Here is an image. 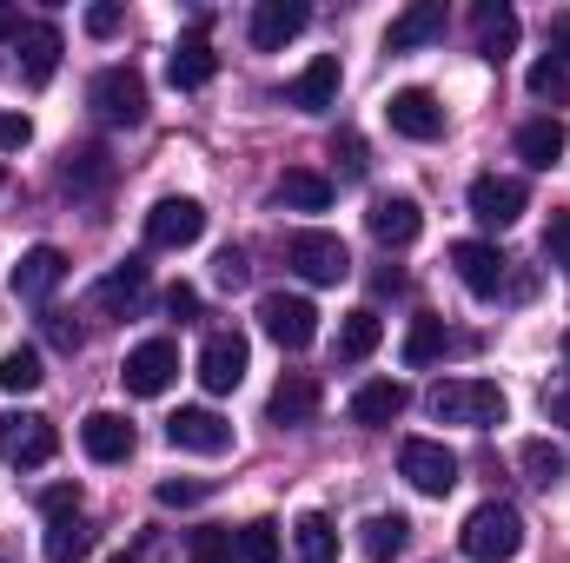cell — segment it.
<instances>
[{
    "mask_svg": "<svg viewBox=\"0 0 570 563\" xmlns=\"http://www.w3.org/2000/svg\"><path fill=\"white\" fill-rule=\"evenodd\" d=\"M431 418L438 424H471V431H491V424L511 418V398L491 385V378H444L431 392Z\"/></svg>",
    "mask_w": 570,
    "mask_h": 563,
    "instance_id": "obj_1",
    "label": "cell"
},
{
    "mask_svg": "<svg viewBox=\"0 0 570 563\" xmlns=\"http://www.w3.org/2000/svg\"><path fill=\"white\" fill-rule=\"evenodd\" d=\"M458 551L471 563H511L524 551V517L511 504H478L464 517V531H458Z\"/></svg>",
    "mask_w": 570,
    "mask_h": 563,
    "instance_id": "obj_2",
    "label": "cell"
},
{
    "mask_svg": "<svg viewBox=\"0 0 570 563\" xmlns=\"http://www.w3.org/2000/svg\"><path fill=\"white\" fill-rule=\"evenodd\" d=\"M285 266L305 285H338L352 273V253H345L338 233H318V226H312V233H292V239H285Z\"/></svg>",
    "mask_w": 570,
    "mask_h": 563,
    "instance_id": "obj_3",
    "label": "cell"
},
{
    "mask_svg": "<svg viewBox=\"0 0 570 563\" xmlns=\"http://www.w3.org/2000/svg\"><path fill=\"white\" fill-rule=\"evenodd\" d=\"M87 100H94L100 127H140L146 120V80L134 67H100L94 87H87Z\"/></svg>",
    "mask_w": 570,
    "mask_h": 563,
    "instance_id": "obj_4",
    "label": "cell"
},
{
    "mask_svg": "<svg viewBox=\"0 0 570 563\" xmlns=\"http://www.w3.org/2000/svg\"><path fill=\"white\" fill-rule=\"evenodd\" d=\"M524 206H531L524 179H511V172H484V179H471V219H478L484 233H511V226L524 219Z\"/></svg>",
    "mask_w": 570,
    "mask_h": 563,
    "instance_id": "obj_5",
    "label": "cell"
},
{
    "mask_svg": "<svg viewBox=\"0 0 570 563\" xmlns=\"http://www.w3.org/2000/svg\"><path fill=\"white\" fill-rule=\"evenodd\" d=\"M199 239H206V206H199V199L173 192V199H159V206L146 213V246L186 253V246H199Z\"/></svg>",
    "mask_w": 570,
    "mask_h": 563,
    "instance_id": "obj_6",
    "label": "cell"
},
{
    "mask_svg": "<svg viewBox=\"0 0 570 563\" xmlns=\"http://www.w3.org/2000/svg\"><path fill=\"white\" fill-rule=\"evenodd\" d=\"M53 451H60V431H53V418H40V412H7V418H0V457H7V464L40 471Z\"/></svg>",
    "mask_w": 570,
    "mask_h": 563,
    "instance_id": "obj_7",
    "label": "cell"
},
{
    "mask_svg": "<svg viewBox=\"0 0 570 563\" xmlns=\"http://www.w3.org/2000/svg\"><path fill=\"white\" fill-rule=\"evenodd\" d=\"M259 325H266V338H273L279 352H305V345L318 338V312H312V298H298V292H266V298H259Z\"/></svg>",
    "mask_w": 570,
    "mask_h": 563,
    "instance_id": "obj_8",
    "label": "cell"
},
{
    "mask_svg": "<svg viewBox=\"0 0 570 563\" xmlns=\"http://www.w3.org/2000/svg\"><path fill=\"white\" fill-rule=\"evenodd\" d=\"M166 444L186 451V457H219V451H233V424L219 412H206V405H179L166 418Z\"/></svg>",
    "mask_w": 570,
    "mask_h": 563,
    "instance_id": "obj_9",
    "label": "cell"
},
{
    "mask_svg": "<svg viewBox=\"0 0 570 563\" xmlns=\"http://www.w3.org/2000/svg\"><path fill=\"white\" fill-rule=\"evenodd\" d=\"M120 378H127L134 398H159V392H173V378H179V345H173V338H146V345H134L127 365H120Z\"/></svg>",
    "mask_w": 570,
    "mask_h": 563,
    "instance_id": "obj_10",
    "label": "cell"
},
{
    "mask_svg": "<svg viewBox=\"0 0 570 563\" xmlns=\"http://www.w3.org/2000/svg\"><path fill=\"white\" fill-rule=\"evenodd\" d=\"M246 365H253V345L239 332H206V345H199V385L206 392H239Z\"/></svg>",
    "mask_w": 570,
    "mask_h": 563,
    "instance_id": "obj_11",
    "label": "cell"
},
{
    "mask_svg": "<svg viewBox=\"0 0 570 563\" xmlns=\"http://www.w3.org/2000/svg\"><path fill=\"white\" fill-rule=\"evenodd\" d=\"M399 471H405V484H412V491H425V497H444V491L458 484V457H451L438 437H405Z\"/></svg>",
    "mask_w": 570,
    "mask_h": 563,
    "instance_id": "obj_12",
    "label": "cell"
},
{
    "mask_svg": "<svg viewBox=\"0 0 570 563\" xmlns=\"http://www.w3.org/2000/svg\"><path fill=\"white\" fill-rule=\"evenodd\" d=\"M451 266H458V279H464L471 298H498L504 279H511V259L498 246H484V239H458L451 246Z\"/></svg>",
    "mask_w": 570,
    "mask_h": 563,
    "instance_id": "obj_13",
    "label": "cell"
},
{
    "mask_svg": "<svg viewBox=\"0 0 570 563\" xmlns=\"http://www.w3.org/2000/svg\"><path fill=\"white\" fill-rule=\"evenodd\" d=\"M385 120H392L399 140H438V134H444V107H438L431 87H399V93L385 100Z\"/></svg>",
    "mask_w": 570,
    "mask_h": 563,
    "instance_id": "obj_14",
    "label": "cell"
},
{
    "mask_svg": "<svg viewBox=\"0 0 570 563\" xmlns=\"http://www.w3.org/2000/svg\"><path fill=\"white\" fill-rule=\"evenodd\" d=\"M60 279H67V253H60V246H33V253H20V266H13L7 292L27 298V305H40V298L60 292Z\"/></svg>",
    "mask_w": 570,
    "mask_h": 563,
    "instance_id": "obj_15",
    "label": "cell"
},
{
    "mask_svg": "<svg viewBox=\"0 0 570 563\" xmlns=\"http://www.w3.org/2000/svg\"><path fill=\"white\" fill-rule=\"evenodd\" d=\"M365 226H372V239H379V246H412V239L425 233V213H419V199L385 192V199H372Z\"/></svg>",
    "mask_w": 570,
    "mask_h": 563,
    "instance_id": "obj_16",
    "label": "cell"
},
{
    "mask_svg": "<svg viewBox=\"0 0 570 563\" xmlns=\"http://www.w3.org/2000/svg\"><path fill=\"white\" fill-rule=\"evenodd\" d=\"M80 444H87V457H94V464H127V457H134V444H140V431L120 418V412H94V418L80 424Z\"/></svg>",
    "mask_w": 570,
    "mask_h": 563,
    "instance_id": "obj_17",
    "label": "cell"
},
{
    "mask_svg": "<svg viewBox=\"0 0 570 563\" xmlns=\"http://www.w3.org/2000/svg\"><path fill=\"white\" fill-rule=\"evenodd\" d=\"M431 40H444V0H419L385 27V53H419Z\"/></svg>",
    "mask_w": 570,
    "mask_h": 563,
    "instance_id": "obj_18",
    "label": "cell"
},
{
    "mask_svg": "<svg viewBox=\"0 0 570 563\" xmlns=\"http://www.w3.org/2000/svg\"><path fill=\"white\" fill-rule=\"evenodd\" d=\"M338 80H345L338 53H318V60L292 80V107H298V113H332V107H338Z\"/></svg>",
    "mask_w": 570,
    "mask_h": 563,
    "instance_id": "obj_19",
    "label": "cell"
},
{
    "mask_svg": "<svg viewBox=\"0 0 570 563\" xmlns=\"http://www.w3.org/2000/svg\"><path fill=\"white\" fill-rule=\"evenodd\" d=\"M305 20H312V13H305L298 0H259V7H253V47H259V53H279L285 40L305 33Z\"/></svg>",
    "mask_w": 570,
    "mask_h": 563,
    "instance_id": "obj_20",
    "label": "cell"
},
{
    "mask_svg": "<svg viewBox=\"0 0 570 563\" xmlns=\"http://www.w3.org/2000/svg\"><path fill=\"white\" fill-rule=\"evenodd\" d=\"M213 73H219V60H213V47H206V27L179 33V47H173V60H166V80H173L179 93H193V87H206Z\"/></svg>",
    "mask_w": 570,
    "mask_h": 563,
    "instance_id": "obj_21",
    "label": "cell"
},
{
    "mask_svg": "<svg viewBox=\"0 0 570 563\" xmlns=\"http://www.w3.org/2000/svg\"><path fill=\"white\" fill-rule=\"evenodd\" d=\"M405 405H412V392L399 385V378H372V385H358L352 392V424H399L405 418Z\"/></svg>",
    "mask_w": 570,
    "mask_h": 563,
    "instance_id": "obj_22",
    "label": "cell"
},
{
    "mask_svg": "<svg viewBox=\"0 0 570 563\" xmlns=\"http://www.w3.org/2000/svg\"><path fill=\"white\" fill-rule=\"evenodd\" d=\"M13 53H20V73H27L33 87H47V80H53V67H60V33H53L47 20H27V27H20V40H13Z\"/></svg>",
    "mask_w": 570,
    "mask_h": 563,
    "instance_id": "obj_23",
    "label": "cell"
},
{
    "mask_svg": "<svg viewBox=\"0 0 570 563\" xmlns=\"http://www.w3.org/2000/svg\"><path fill=\"white\" fill-rule=\"evenodd\" d=\"M471 27H478V53H484V60H504V53L518 47V13H511L504 0H478Z\"/></svg>",
    "mask_w": 570,
    "mask_h": 563,
    "instance_id": "obj_24",
    "label": "cell"
},
{
    "mask_svg": "<svg viewBox=\"0 0 570 563\" xmlns=\"http://www.w3.org/2000/svg\"><path fill=\"white\" fill-rule=\"evenodd\" d=\"M564 146H570V134H564V120H524L518 127V152H524V166H538V172H551L558 159H564Z\"/></svg>",
    "mask_w": 570,
    "mask_h": 563,
    "instance_id": "obj_25",
    "label": "cell"
},
{
    "mask_svg": "<svg viewBox=\"0 0 570 563\" xmlns=\"http://www.w3.org/2000/svg\"><path fill=\"white\" fill-rule=\"evenodd\" d=\"M273 192H279V206H292V213H325L332 206V179L312 172V166H285Z\"/></svg>",
    "mask_w": 570,
    "mask_h": 563,
    "instance_id": "obj_26",
    "label": "cell"
},
{
    "mask_svg": "<svg viewBox=\"0 0 570 563\" xmlns=\"http://www.w3.org/2000/svg\"><path fill=\"white\" fill-rule=\"evenodd\" d=\"M140 298H146V259H120L107 279L94 285V305L100 312H134Z\"/></svg>",
    "mask_w": 570,
    "mask_h": 563,
    "instance_id": "obj_27",
    "label": "cell"
},
{
    "mask_svg": "<svg viewBox=\"0 0 570 563\" xmlns=\"http://www.w3.org/2000/svg\"><path fill=\"white\" fill-rule=\"evenodd\" d=\"M358 544H365V557L372 563H392L405 544H412V524H405L399 511H372V517L358 524Z\"/></svg>",
    "mask_w": 570,
    "mask_h": 563,
    "instance_id": "obj_28",
    "label": "cell"
},
{
    "mask_svg": "<svg viewBox=\"0 0 570 563\" xmlns=\"http://www.w3.org/2000/svg\"><path fill=\"white\" fill-rule=\"evenodd\" d=\"M266 412H273V424H305L318 412V378H312V372H285Z\"/></svg>",
    "mask_w": 570,
    "mask_h": 563,
    "instance_id": "obj_29",
    "label": "cell"
},
{
    "mask_svg": "<svg viewBox=\"0 0 570 563\" xmlns=\"http://www.w3.org/2000/svg\"><path fill=\"white\" fill-rule=\"evenodd\" d=\"M87 557H94V524L80 511L53 517L47 524V563H87Z\"/></svg>",
    "mask_w": 570,
    "mask_h": 563,
    "instance_id": "obj_30",
    "label": "cell"
},
{
    "mask_svg": "<svg viewBox=\"0 0 570 563\" xmlns=\"http://www.w3.org/2000/svg\"><path fill=\"white\" fill-rule=\"evenodd\" d=\"M292 551H298V563H338V531H332V517H325V511H305V517L292 524Z\"/></svg>",
    "mask_w": 570,
    "mask_h": 563,
    "instance_id": "obj_31",
    "label": "cell"
},
{
    "mask_svg": "<svg viewBox=\"0 0 570 563\" xmlns=\"http://www.w3.org/2000/svg\"><path fill=\"white\" fill-rule=\"evenodd\" d=\"M379 338H385V318H379V312H345V325H338V358L358 365V358L379 352Z\"/></svg>",
    "mask_w": 570,
    "mask_h": 563,
    "instance_id": "obj_32",
    "label": "cell"
},
{
    "mask_svg": "<svg viewBox=\"0 0 570 563\" xmlns=\"http://www.w3.org/2000/svg\"><path fill=\"white\" fill-rule=\"evenodd\" d=\"M518 464H524V477H531V484H544V491H551V484H564V471H570V457L551 444V437H531V444L518 451Z\"/></svg>",
    "mask_w": 570,
    "mask_h": 563,
    "instance_id": "obj_33",
    "label": "cell"
},
{
    "mask_svg": "<svg viewBox=\"0 0 570 563\" xmlns=\"http://www.w3.org/2000/svg\"><path fill=\"white\" fill-rule=\"evenodd\" d=\"M444 345H451L444 318H412V332H405V365H412V372H425L431 358H444Z\"/></svg>",
    "mask_w": 570,
    "mask_h": 563,
    "instance_id": "obj_34",
    "label": "cell"
},
{
    "mask_svg": "<svg viewBox=\"0 0 570 563\" xmlns=\"http://www.w3.org/2000/svg\"><path fill=\"white\" fill-rule=\"evenodd\" d=\"M40 352L33 345H13V352H0V392H40Z\"/></svg>",
    "mask_w": 570,
    "mask_h": 563,
    "instance_id": "obj_35",
    "label": "cell"
},
{
    "mask_svg": "<svg viewBox=\"0 0 570 563\" xmlns=\"http://www.w3.org/2000/svg\"><path fill=\"white\" fill-rule=\"evenodd\" d=\"M239 563H279V524L273 517H253L239 531Z\"/></svg>",
    "mask_w": 570,
    "mask_h": 563,
    "instance_id": "obj_36",
    "label": "cell"
},
{
    "mask_svg": "<svg viewBox=\"0 0 570 563\" xmlns=\"http://www.w3.org/2000/svg\"><path fill=\"white\" fill-rule=\"evenodd\" d=\"M524 87H531L538 100H558V107H570V67H558V60H538V67L524 73Z\"/></svg>",
    "mask_w": 570,
    "mask_h": 563,
    "instance_id": "obj_37",
    "label": "cell"
},
{
    "mask_svg": "<svg viewBox=\"0 0 570 563\" xmlns=\"http://www.w3.org/2000/svg\"><path fill=\"white\" fill-rule=\"evenodd\" d=\"M107 179H114V166H107L100 146H87V152L67 159V186H107Z\"/></svg>",
    "mask_w": 570,
    "mask_h": 563,
    "instance_id": "obj_38",
    "label": "cell"
},
{
    "mask_svg": "<svg viewBox=\"0 0 570 563\" xmlns=\"http://www.w3.org/2000/svg\"><path fill=\"white\" fill-rule=\"evenodd\" d=\"M193 563H239L233 531H199V537H193Z\"/></svg>",
    "mask_w": 570,
    "mask_h": 563,
    "instance_id": "obj_39",
    "label": "cell"
},
{
    "mask_svg": "<svg viewBox=\"0 0 570 563\" xmlns=\"http://www.w3.org/2000/svg\"><path fill=\"white\" fill-rule=\"evenodd\" d=\"M332 159H338V166H345V179H358V172H365V166H372V159H365V140H358V134H352V127H345V134H332Z\"/></svg>",
    "mask_w": 570,
    "mask_h": 563,
    "instance_id": "obj_40",
    "label": "cell"
},
{
    "mask_svg": "<svg viewBox=\"0 0 570 563\" xmlns=\"http://www.w3.org/2000/svg\"><path fill=\"white\" fill-rule=\"evenodd\" d=\"M544 259L570 273V213H551V226H544Z\"/></svg>",
    "mask_w": 570,
    "mask_h": 563,
    "instance_id": "obj_41",
    "label": "cell"
},
{
    "mask_svg": "<svg viewBox=\"0 0 570 563\" xmlns=\"http://www.w3.org/2000/svg\"><path fill=\"white\" fill-rule=\"evenodd\" d=\"M206 491H213V484H199V477H166V484H159V504H199Z\"/></svg>",
    "mask_w": 570,
    "mask_h": 563,
    "instance_id": "obj_42",
    "label": "cell"
},
{
    "mask_svg": "<svg viewBox=\"0 0 570 563\" xmlns=\"http://www.w3.org/2000/svg\"><path fill=\"white\" fill-rule=\"evenodd\" d=\"M27 140H33V120L27 113H0V152H20Z\"/></svg>",
    "mask_w": 570,
    "mask_h": 563,
    "instance_id": "obj_43",
    "label": "cell"
},
{
    "mask_svg": "<svg viewBox=\"0 0 570 563\" xmlns=\"http://www.w3.org/2000/svg\"><path fill=\"white\" fill-rule=\"evenodd\" d=\"M213 279H219V285H246V253H239V246H226V253L213 259Z\"/></svg>",
    "mask_w": 570,
    "mask_h": 563,
    "instance_id": "obj_44",
    "label": "cell"
},
{
    "mask_svg": "<svg viewBox=\"0 0 570 563\" xmlns=\"http://www.w3.org/2000/svg\"><path fill=\"white\" fill-rule=\"evenodd\" d=\"M120 20H127L120 7H87V33H94V40H114V33H120Z\"/></svg>",
    "mask_w": 570,
    "mask_h": 563,
    "instance_id": "obj_45",
    "label": "cell"
},
{
    "mask_svg": "<svg viewBox=\"0 0 570 563\" xmlns=\"http://www.w3.org/2000/svg\"><path fill=\"white\" fill-rule=\"evenodd\" d=\"M40 504H47V517H67V511H80V491H73V484H53Z\"/></svg>",
    "mask_w": 570,
    "mask_h": 563,
    "instance_id": "obj_46",
    "label": "cell"
},
{
    "mask_svg": "<svg viewBox=\"0 0 570 563\" xmlns=\"http://www.w3.org/2000/svg\"><path fill=\"white\" fill-rule=\"evenodd\" d=\"M166 312H173V318H193V312H199V292H193V285H173V292H166Z\"/></svg>",
    "mask_w": 570,
    "mask_h": 563,
    "instance_id": "obj_47",
    "label": "cell"
},
{
    "mask_svg": "<svg viewBox=\"0 0 570 563\" xmlns=\"http://www.w3.org/2000/svg\"><path fill=\"white\" fill-rule=\"evenodd\" d=\"M551 60H558V67H570V13L558 20V53H551Z\"/></svg>",
    "mask_w": 570,
    "mask_h": 563,
    "instance_id": "obj_48",
    "label": "cell"
},
{
    "mask_svg": "<svg viewBox=\"0 0 570 563\" xmlns=\"http://www.w3.org/2000/svg\"><path fill=\"white\" fill-rule=\"evenodd\" d=\"M20 27H27V20H20V13H7V7H0V40H20Z\"/></svg>",
    "mask_w": 570,
    "mask_h": 563,
    "instance_id": "obj_49",
    "label": "cell"
},
{
    "mask_svg": "<svg viewBox=\"0 0 570 563\" xmlns=\"http://www.w3.org/2000/svg\"><path fill=\"white\" fill-rule=\"evenodd\" d=\"M114 563H146V557H127V551H120V557H114Z\"/></svg>",
    "mask_w": 570,
    "mask_h": 563,
    "instance_id": "obj_50",
    "label": "cell"
},
{
    "mask_svg": "<svg viewBox=\"0 0 570 563\" xmlns=\"http://www.w3.org/2000/svg\"><path fill=\"white\" fill-rule=\"evenodd\" d=\"M564 365H570V338H564Z\"/></svg>",
    "mask_w": 570,
    "mask_h": 563,
    "instance_id": "obj_51",
    "label": "cell"
}]
</instances>
